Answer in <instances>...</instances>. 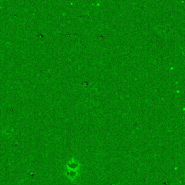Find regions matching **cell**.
I'll use <instances>...</instances> for the list:
<instances>
[{"label": "cell", "instance_id": "6da1fadb", "mask_svg": "<svg viewBox=\"0 0 185 185\" xmlns=\"http://www.w3.org/2000/svg\"><path fill=\"white\" fill-rule=\"evenodd\" d=\"M65 174L71 182H76L80 173V165L75 161H71L65 166Z\"/></svg>", "mask_w": 185, "mask_h": 185}]
</instances>
